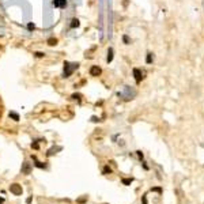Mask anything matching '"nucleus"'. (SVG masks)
<instances>
[{
	"label": "nucleus",
	"mask_w": 204,
	"mask_h": 204,
	"mask_svg": "<svg viewBox=\"0 0 204 204\" xmlns=\"http://www.w3.org/2000/svg\"><path fill=\"white\" fill-rule=\"evenodd\" d=\"M101 72H102V69L99 68L98 65L90 67V75H91V76H98V75H101Z\"/></svg>",
	"instance_id": "4"
},
{
	"label": "nucleus",
	"mask_w": 204,
	"mask_h": 204,
	"mask_svg": "<svg viewBox=\"0 0 204 204\" xmlns=\"http://www.w3.org/2000/svg\"><path fill=\"white\" fill-rule=\"evenodd\" d=\"M10 117H11L14 121H19V114L15 113V112H10Z\"/></svg>",
	"instance_id": "13"
},
{
	"label": "nucleus",
	"mask_w": 204,
	"mask_h": 204,
	"mask_svg": "<svg viewBox=\"0 0 204 204\" xmlns=\"http://www.w3.org/2000/svg\"><path fill=\"white\" fill-rule=\"evenodd\" d=\"M3 203H4V197L0 196V204H3Z\"/></svg>",
	"instance_id": "28"
},
{
	"label": "nucleus",
	"mask_w": 204,
	"mask_h": 204,
	"mask_svg": "<svg viewBox=\"0 0 204 204\" xmlns=\"http://www.w3.org/2000/svg\"><path fill=\"white\" fill-rule=\"evenodd\" d=\"M123 39H124L125 44H129V42H131V41H129V37L128 35H124V37H123Z\"/></svg>",
	"instance_id": "21"
},
{
	"label": "nucleus",
	"mask_w": 204,
	"mask_h": 204,
	"mask_svg": "<svg viewBox=\"0 0 204 204\" xmlns=\"http://www.w3.org/2000/svg\"><path fill=\"white\" fill-rule=\"evenodd\" d=\"M91 121H93V123H97V121H98V118H97L95 116H93V117H91Z\"/></svg>",
	"instance_id": "26"
},
{
	"label": "nucleus",
	"mask_w": 204,
	"mask_h": 204,
	"mask_svg": "<svg viewBox=\"0 0 204 204\" xmlns=\"http://www.w3.org/2000/svg\"><path fill=\"white\" fill-rule=\"evenodd\" d=\"M120 94V93H118ZM124 94H125V99H132L133 97H135L136 93L135 91H131V89L128 87V86H125V89H124Z\"/></svg>",
	"instance_id": "5"
},
{
	"label": "nucleus",
	"mask_w": 204,
	"mask_h": 204,
	"mask_svg": "<svg viewBox=\"0 0 204 204\" xmlns=\"http://www.w3.org/2000/svg\"><path fill=\"white\" fill-rule=\"evenodd\" d=\"M132 181H133V178H123V184H124V185H131L132 184Z\"/></svg>",
	"instance_id": "14"
},
{
	"label": "nucleus",
	"mask_w": 204,
	"mask_h": 204,
	"mask_svg": "<svg viewBox=\"0 0 204 204\" xmlns=\"http://www.w3.org/2000/svg\"><path fill=\"white\" fill-rule=\"evenodd\" d=\"M22 174H26V176H29L30 173H31V170H33V166H31V163H29L27 160H25V162L22 163Z\"/></svg>",
	"instance_id": "3"
},
{
	"label": "nucleus",
	"mask_w": 204,
	"mask_h": 204,
	"mask_svg": "<svg viewBox=\"0 0 204 204\" xmlns=\"http://www.w3.org/2000/svg\"><path fill=\"white\" fill-rule=\"evenodd\" d=\"M34 27H35L34 23H31V22H30L29 25H27V29H29V30H34Z\"/></svg>",
	"instance_id": "20"
},
{
	"label": "nucleus",
	"mask_w": 204,
	"mask_h": 204,
	"mask_svg": "<svg viewBox=\"0 0 204 204\" xmlns=\"http://www.w3.org/2000/svg\"><path fill=\"white\" fill-rule=\"evenodd\" d=\"M108 63H112V60H113V48H109V51H108Z\"/></svg>",
	"instance_id": "12"
},
{
	"label": "nucleus",
	"mask_w": 204,
	"mask_h": 204,
	"mask_svg": "<svg viewBox=\"0 0 204 204\" xmlns=\"http://www.w3.org/2000/svg\"><path fill=\"white\" fill-rule=\"evenodd\" d=\"M31 148H34V150H38L39 148V144H38V140H34V142L31 143Z\"/></svg>",
	"instance_id": "16"
},
{
	"label": "nucleus",
	"mask_w": 204,
	"mask_h": 204,
	"mask_svg": "<svg viewBox=\"0 0 204 204\" xmlns=\"http://www.w3.org/2000/svg\"><path fill=\"white\" fill-rule=\"evenodd\" d=\"M133 75H135V80L136 83H140V80H142V71H140L139 68H133Z\"/></svg>",
	"instance_id": "7"
},
{
	"label": "nucleus",
	"mask_w": 204,
	"mask_h": 204,
	"mask_svg": "<svg viewBox=\"0 0 204 204\" xmlns=\"http://www.w3.org/2000/svg\"><path fill=\"white\" fill-rule=\"evenodd\" d=\"M72 98H73V99H80V98H82V95H80V94H73Z\"/></svg>",
	"instance_id": "22"
},
{
	"label": "nucleus",
	"mask_w": 204,
	"mask_h": 204,
	"mask_svg": "<svg viewBox=\"0 0 204 204\" xmlns=\"http://www.w3.org/2000/svg\"><path fill=\"white\" fill-rule=\"evenodd\" d=\"M79 26H80V22H79L78 18H73L71 21V23H69V27L71 29H76V27H79Z\"/></svg>",
	"instance_id": "10"
},
{
	"label": "nucleus",
	"mask_w": 204,
	"mask_h": 204,
	"mask_svg": "<svg viewBox=\"0 0 204 204\" xmlns=\"http://www.w3.org/2000/svg\"><path fill=\"white\" fill-rule=\"evenodd\" d=\"M61 150H63V147H60V146H57V147H52V148L49 150L48 152H46V155H48V156H52L53 154H56L57 151H61Z\"/></svg>",
	"instance_id": "8"
},
{
	"label": "nucleus",
	"mask_w": 204,
	"mask_h": 204,
	"mask_svg": "<svg viewBox=\"0 0 204 204\" xmlns=\"http://www.w3.org/2000/svg\"><path fill=\"white\" fill-rule=\"evenodd\" d=\"M146 61H147V64H151V63H152V53H148V55H147Z\"/></svg>",
	"instance_id": "17"
},
{
	"label": "nucleus",
	"mask_w": 204,
	"mask_h": 204,
	"mask_svg": "<svg viewBox=\"0 0 204 204\" xmlns=\"http://www.w3.org/2000/svg\"><path fill=\"white\" fill-rule=\"evenodd\" d=\"M103 174H112V169H110L109 166H105V168H103Z\"/></svg>",
	"instance_id": "18"
},
{
	"label": "nucleus",
	"mask_w": 204,
	"mask_h": 204,
	"mask_svg": "<svg viewBox=\"0 0 204 204\" xmlns=\"http://www.w3.org/2000/svg\"><path fill=\"white\" fill-rule=\"evenodd\" d=\"M31 200H33V197H31V196H30V197H29V199H27V200H26V203H27V204H30V203H31Z\"/></svg>",
	"instance_id": "27"
},
{
	"label": "nucleus",
	"mask_w": 204,
	"mask_h": 204,
	"mask_svg": "<svg viewBox=\"0 0 204 204\" xmlns=\"http://www.w3.org/2000/svg\"><path fill=\"white\" fill-rule=\"evenodd\" d=\"M34 56H35L37 59H42V57L45 56V53H44V52H35V53H34Z\"/></svg>",
	"instance_id": "19"
},
{
	"label": "nucleus",
	"mask_w": 204,
	"mask_h": 204,
	"mask_svg": "<svg viewBox=\"0 0 204 204\" xmlns=\"http://www.w3.org/2000/svg\"><path fill=\"white\" fill-rule=\"evenodd\" d=\"M142 201H143V204H148V203H147V199H146V195L142 197Z\"/></svg>",
	"instance_id": "25"
},
{
	"label": "nucleus",
	"mask_w": 204,
	"mask_h": 204,
	"mask_svg": "<svg viewBox=\"0 0 204 204\" xmlns=\"http://www.w3.org/2000/svg\"><path fill=\"white\" fill-rule=\"evenodd\" d=\"M87 201V196H83V197H79L78 200H76V203H80V204H83V203H86Z\"/></svg>",
	"instance_id": "15"
},
{
	"label": "nucleus",
	"mask_w": 204,
	"mask_h": 204,
	"mask_svg": "<svg viewBox=\"0 0 204 204\" xmlns=\"http://www.w3.org/2000/svg\"><path fill=\"white\" fill-rule=\"evenodd\" d=\"M151 190H154V192H159V193L162 192V189H160V188H152Z\"/></svg>",
	"instance_id": "24"
},
{
	"label": "nucleus",
	"mask_w": 204,
	"mask_h": 204,
	"mask_svg": "<svg viewBox=\"0 0 204 204\" xmlns=\"http://www.w3.org/2000/svg\"><path fill=\"white\" fill-rule=\"evenodd\" d=\"M136 154H138V156H139L140 159H143V152L142 151H136Z\"/></svg>",
	"instance_id": "23"
},
{
	"label": "nucleus",
	"mask_w": 204,
	"mask_h": 204,
	"mask_svg": "<svg viewBox=\"0 0 204 204\" xmlns=\"http://www.w3.org/2000/svg\"><path fill=\"white\" fill-rule=\"evenodd\" d=\"M52 4L55 7H59V8H65L67 7V0H53Z\"/></svg>",
	"instance_id": "6"
},
{
	"label": "nucleus",
	"mask_w": 204,
	"mask_h": 204,
	"mask_svg": "<svg viewBox=\"0 0 204 204\" xmlns=\"http://www.w3.org/2000/svg\"><path fill=\"white\" fill-rule=\"evenodd\" d=\"M31 158H33V160L35 162V163H34L35 168H38V169H46V165H45V163H42V162H39V160H37V158H35L34 155H33Z\"/></svg>",
	"instance_id": "9"
},
{
	"label": "nucleus",
	"mask_w": 204,
	"mask_h": 204,
	"mask_svg": "<svg viewBox=\"0 0 204 204\" xmlns=\"http://www.w3.org/2000/svg\"><path fill=\"white\" fill-rule=\"evenodd\" d=\"M10 190H11V193H14L15 196H21L23 189H22V185H19V184H11L10 185Z\"/></svg>",
	"instance_id": "2"
},
{
	"label": "nucleus",
	"mask_w": 204,
	"mask_h": 204,
	"mask_svg": "<svg viewBox=\"0 0 204 204\" xmlns=\"http://www.w3.org/2000/svg\"><path fill=\"white\" fill-rule=\"evenodd\" d=\"M48 45H51V46H55V45H57V38H55V37H51V38H48Z\"/></svg>",
	"instance_id": "11"
},
{
	"label": "nucleus",
	"mask_w": 204,
	"mask_h": 204,
	"mask_svg": "<svg viewBox=\"0 0 204 204\" xmlns=\"http://www.w3.org/2000/svg\"><path fill=\"white\" fill-rule=\"evenodd\" d=\"M79 63H69V61H64V72H63V78H69L73 73L75 69H78Z\"/></svg>",
	"instance_id": "1"
}]
</instances>
